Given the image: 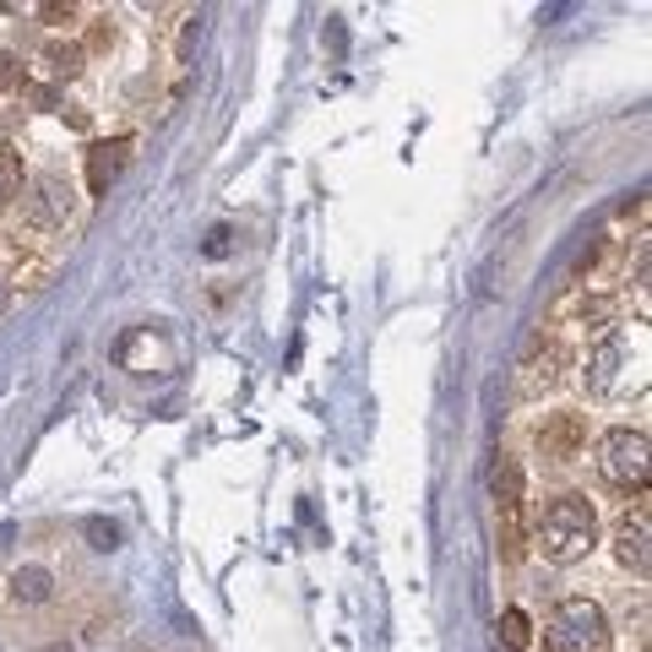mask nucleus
<instances>
[{
  "label": "nucleus",
  "instance_id": "2",
  "mask_svg": "<svg viewBox=\"0 0 652 652\" xmlns=\"http://www.w3.org/2000/svg\"><path fill=\"white\" fill-rule=\"evenodd\" d=\"M544 642L549 652H614V631L592 598H560L544 625Z\"/></svg>",
  "mask_w": 652,
  "mask_h": 652
},
{
  "label": "nucleus",
  "instance_id": "11",
  "mask_svg": "<svg viewBox=\"0 0 652 652\" xmlns=\"http://www.w3.org/2000/svg\"><path fill=\"white\" fill-rule=\"evenodd\" d=\"M501 642H506L512 652H522L527 642H533V625H527L522 609H506V614H501Z\"/></svg>",
  "mask_w": 652,
  "mask_h": 652
},
{
  "label": "nucleus",
  "instance_id": "15",
  "mask_svg": "<svg viewBox=\"0 0 652 652\" xmlns=\"http://www.w3.org/2000/svg\"><path fill=\"white\" fill-rule=\"evenodd\" d=\"M229 251V229H212V240H207V256H223Z\"/></svg>",
  "mask_w": 652,
  "mask_h": 652
},
{
  "label": "nucleus",
  "instance_id": "12",
  "mask_svg": "<svg viewBox=\"0 0 652 652\" xmlns=\"http://www.w3.org/2000/svg\"><path fill=\"white\" fill-rule=\"evenodd\" d=\"M17 186H22V158L11 147H0V207L17 196Z\"/></svg>",
  "mask_w": 652,
  "mask_h": 652
},
{
  "label": "nucleus",
  "instance_id": "9",
  "mask_svg": "<svg viewBox=\"0 0 652 652\" xmlns=\"http://www.w3.org/2000/svg\"><path fill=\"white\" fill-rule=\"evenodd\" d=\"M44 223H61L65 212H71V186H61V175H44L39 180V207H33Z\"/></svg>",
  "mask_w": 652,
  "mask_h": 652
},
{
  "label": "nucleus",
  "instance_id": "16",
  "mask_svg": "<svg viewBox=\"0 0 652 652\" xmlns=\"http://www.w3.org/2000/svg\"><path fill=\"white\" fill-rule=\"evenodd\" d=\"M17 76V55H0V82H11Z\"/></svg>",
  "mask_w": 652,
  "mask_h": 652
},
{
  "label": "nucleus",
  "instance_id": "8",
  "mask_svg": "<svg viewBox=\"0 0 652 652\" xmlns=\"http://www.w3.org/2000/svg\"><path fill=\"white\" fill-rule=\"evenodd\" d=\"M490 490H495V506H501V512H506V506H522V467H517V456L501 452L495 473H490Z\"/></svg>",
  "mask_w": 652,
  "mask_h": 652
},
{
  "label": "nucleus",
  "instance_id": "6",
  "mask_svg": "<svg viewBox=\"0 0 652 652\" xmlns=\"http://www.w3.org/2000/svg\"><path fill=\"white\" fill-rule=\"evenodd\" d=\"M614 555H620V566L625 571H637V577H648V517H625L620 522V533H614Z\"/></svg>",
  "mask_w": 652,
  "mask_h": 652
},
{
  "label": "nucleus",
  "instance_id": "1",
  "mask_svg": "<svg viewBox=\"0 0 652 652\" xmlns=\"http://www.w3.org/2000/svg\"><path fill=\"white\" fill-rule=\"evenodd\" d=\"M533 538H538L544 560H555V566L582 560L587 549L598 544V512H592V501H582V495H555L538 512V522H533Z\"/></svg>",
  "mask_w": 652,
  "mask_h": 652
},
{
  "label": "nucleus",
  "instance_id": "13",
  "mask_svg": "<svg viewBox=\"0 0 652 652\" xmlns=\"http://www.w3.org/2000/svg\"><path fill=\"white\" fill-rule=\"evenodd\" d=\"M44 61L55 65L61 76H76V71H82V50H76V44H50V50H44Z\"/></svg>",
  "mask_w": 652,
  "mask_h": 652
},
{
  "label": "nucleus",
  "instance_id": "7",
  "mask_svg": "<svg viewBox=\"0 0 652 652\" xmlns=\"http://www.w3.org/2000/svg\"><path fill=\"white\" fill-rule=\"evenodd\" d=\"M11 598H17L22 609L50 603V598H55V571H50V566H22V571L11 577Z\"/></svg>",
  "mask_w": 652,
  "mask_h": 652
},
{
  "label": "nucleus",
  "instance_id": "14",
  "mask_svg": "<svg viewBox=\"0 0 652 652\" xmlns=\"http://www.w3.org/2000/svg\"><path fill=\"white\" fill-rule=\"evenodd\" d=\"M82 533L93 538V549H115V544H120V527H115V522H104V517H87V522H82Z\"/></svg>",
  "mask_w": 652,
  "mask_h": 652
},
{
  "label": "nucleus",
  "instance_id": "5",
  "mask_svg": "<svg viewBox=\"0 0 652 652\" xmlns=\"http://www.w3.org/2000/svg\"><path fill=\"white\" fill-rule=\"evenodd\" d=\"M126 147L130 141H98L93 153H87V191L104 196L109 191V180L126 169Z\"/></svg>",
  "mask_w": 652,
  "mask_h": 652
},
{
  "label": "nucleus",
  "instance_id": "10",
  "mask_svg": "<svg viewBox=\"0 0 652 652\" xmlns=\"http://www.w3.org/2000/svg\"><path fill=\"white\" fill-rule=\"evenodd\" d=\"M614 365H620V343H603V348L592 354V365H587V370H592V376H587V387L609 391V387H614Z\"/></svg>",
  "mask_w": 652,
  "mask_h": 652
},
{
  "label": "nucleus",
  "instance_id": "4",
  "mask_svg": "<svg viewBox=\"0 0 652 652\" xmlns=\"http://www.w3.org/2000/svg\"><path fill=\"white\" fill-rule=\"evenodd\" d=\"M582 441H587V424L577 413H555L538 430V446H544V456H555V462H571V456L582 452Z\"/></svg>",
  "mask_w": 652,
  "mask_h": 652
},
{
  "label": "nucleus",
  "instance_id": "3",
  "mask_svg": "<svg viewBox=\"0 0 652 652\" xmlns=\"http://www.w3.org/2000/svg\"><path fill=\"white\" fill-rule=\"evenodd\" d=\"M652 446H648V430H609L598 441V473L603 484L614 490H648V473H652Z\"/></svg>",
  "mask_w": 652,
  "mask_h": 652
},
{
  "label": "nucleus",
  "instance_id": "17",
  "mask_svg": "<svg viewBox=\"0 0 652 652\" xmlns=\"http://www.w3.org/2000/svg\"><path fill=\"white\" fill-rule=\"evenodd\" d=\"M44 652H71V648H44Z\"/></svg>",
  "mask_w": 652,
  "mask_h": 652
}]
</instances>
